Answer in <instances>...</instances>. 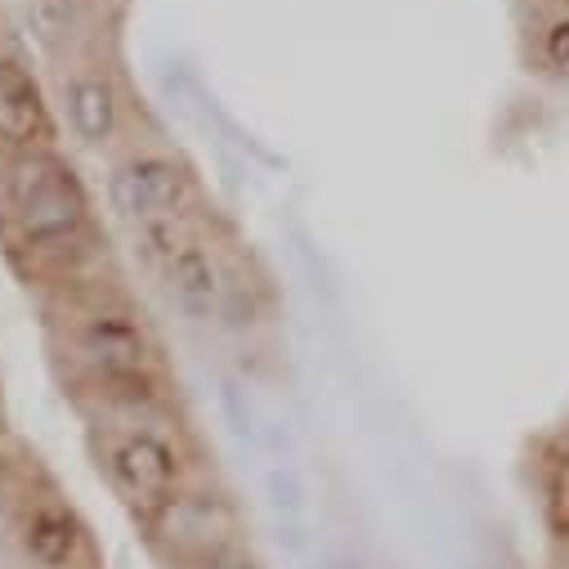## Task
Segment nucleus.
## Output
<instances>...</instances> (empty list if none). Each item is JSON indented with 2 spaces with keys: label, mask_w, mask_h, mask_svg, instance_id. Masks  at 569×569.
I'll return each instance as SVG.
<instances>
[{
  "label": "nucleus",
  "mask_w": 569,
  "mask_h": 569,
  "mask_svg": "<svg viewBox=\"0 0 569 569\" xmlns=\"http://www.w3.org/2000/svg\"><path fill=\"white\" fill-rule=\"evenodd\" d=\"M6 211L32 251L63 256L90 229V198L77 171L50 149L14 153L6 167Z\"/></svg>",
  "instance_id": "nucleus-1"
},
{
  "label": "nucleus",
  "mask_w": 569,
  "mask_h": 569,
  "mask_svg": "<svg viewBox=\"0 0 569 569\" xmlns=\"http://www.w3.org/2000/svg\"><path fill=\"white\" fill-rule=\"evenodd\" d=\"M72 350L81 368L112 390H153L158 372V350L149 341V328L139 323L126 306H94L77 319L72 328Z\"/></svg>",
  "instance_id": "nucleus-2"
},
{
  "label": "nucleus",
  "mask_w": 569,
  "mask_h": 569,
  "mask_svg": "<svg viewBox=\"0 0 569 569\" xmlns=\"http://www.w3.org/2000/svg\"><path fill=\"white\" fill-rule=\"evenodd\" d=\"M108 202L126 224H176L193 202V176L171 153H130L108 176Z\"/></svg>",
  "instance_id": "nucleus-3"
},
{
  "label": "nucleus",
  "mask_w": 569,
  "mask_h": 569,
  "mask_svg": "<svg viewBox=\"0 0 569 569\" xmlns=\"http://www.w3.org/2000/svg\"><path fill=\"white\" fill-rule=\"evenodd\" d=\"M108 476L130 502L162 511L180 493V453L158 431L134 426V431H121L108 445Z\"/></svg>",
  "instance_id": "nucleus-4"
},
{
  "label": "nucleus",
  "mask_w": 569,
  "mask_h": 569,
  "mask_svg": "<svg viewBox=\"0 0 569 569\" xmlns=\"http://www.w3.org/2000/svg\"><path fill=\"white\" fill-rule=\"evenodd\" d=\"M162 282H167V292L171 301L193 315V319H220L224 315V301L233 292V282L229 273L220 269L211 242L202 238H171L162 247Z\"/></svg>",
  "instance_id": "nucleus-5"
},
{
  "label": "nucleus",
  "mask_w": 569,
  "mask_h": 569,
  "mask_svg": "<svg viewBox=\"0 0 569 569\" xmlns=\"http://www.w3.org/2000/svg\"><path fill=\"white\" fill-rule=\"evenodd\" d=\"M158 533L176 556H189V560L202 565L207 556L229 547L233 511L220 493H176L158 511Z\"/></svg>",
  "instance_id": "nucleus-6"
},
{
  "label": "nucleus",
  "mask_w": 569,
  "mask_h": 569,
  "mask_svg": "<svg viewBox=\"0 0 569 569\" xmlns=\"http://www.w3.org/2000/svg\"><path fill=\"white\" fill-rule=\"evenodd\" d=\"M50 134H54V121L37 77L19 59L0 54V149L37 153L50 144Z\"/></svg>",
  "instance_id": "nucleus-7"
},
{
  "label": "nucleus",
  "mask_w": 569,
  "mask_h": 569,
  "mask_svg": "<svg viewBox=\"0 0 569 569\" xmlns=\"http://www.w3.org/2000/svg\"><path fill=\"white\" fill-rule=\"evenodd\" d=\"M63 108H68L72 134L86 149H108L121 130V94L108 72H94V68L72 72L63 81Z\"/></svg>",
  "instance_id": "nucleus-8"
},
{
  "label": "nucleus",
  "mask_w": 569,
  "mask_h": 569,
  "mask_svg": "<svg viewBox=\"0 0 569 569\" xmlns=\"http://www.w3.org/2000/svg\"><path fill=\"white\" fill-rule=\"evenodd\" d=\"M81 547H86V533L77 516L59 502H41L23 520V551L37 569H72L81 560Z\"/></svg>",
  "instance_id": "nucleus-9"
},
{
  "label": "nucleus",
  "mask_w": 569,
  "mask_h": 569,
  "mask_svg": "<svg viewBox=\"0 0 569 569\" xmlns=\"http://www.w3.org/2000/svg\"><path fill=\"white\" fill-rule=\"evenodd\" d=\"M542 54L556 72H569V19H556L542 37Z\"/></svg>",
  "instance_id": "nucleus-10"
},
{
  "label": "nucleus",
  "mask_w": 569,
  "mask_h": 569,
  "mask_svg": "<svg viewBox=\"0 0 569 569\" xmlns=\"http://www.w3.org/2000/svg\"><path fill=\"white\" fill-rule=\"evenodd\" d=\"M198 569H260L251 556H242V551H233V547H224V551H216V556H207Z\"/></svg>",
  "instance_id": "nucleus-11"
},
{
  "label": "nucleus",
  "mask_w": 569,
  "mask_h": 569,
  "mask_svg": "<svg viewBox=\"0 0 569 569\" xmlns=\"http://www.w3.org/2000/svg\"><path fill=\"white\" fill-rule=\"evenodd\" d=\"M547 6H569V0H547Z\"/></svg>",
  "instance_id": "nucleus-12"
}]
</instances>
